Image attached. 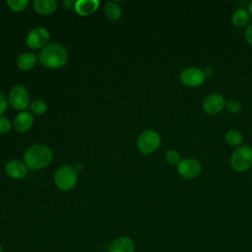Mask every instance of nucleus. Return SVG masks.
<instances>
[{"instance_id": "nucleus-1", "label": "nucleus", "mask_w": 252, "mask_h": 252, "mask_svg": "<svg viewBox=\"0 0 252 252\" xmlns=\"http://www.w3.org/2000/svg\"><path fill=\"white\" fill-rule=\"evenodd\" d=\"M39 63L47 68L57 69L66 65L68 61V51L64 45L52 42L41 49L38 54Z\"/></svg>"}, {"instance_id": "nucleus-2", "label": "nucleus", "mask_w": 252, "mask_h": 252, "mask_svg": "<svg viewBox=\"0 0 252 252\" xmlns=\"http://www.w3.org/2000/svg\"><path fill=\"white\" fill-rule=\"evenodd\" d=\"M53 154L50 148L37 144L30 147L24 154V161L28 168L38 170L46 167L52 161Z\"/></svg>"}, {"instance_id": "nucleus-3", "label": "nucleus", "mask_w": 252, "mask_h": 252, "mask_svg": "<svg viewBox=\"0 0 252 252\" xmlns=\"http://www.w3.org/2000/svg\"><path fill=\"white\" fill-rule=\"evenodd\" d=\"M229 164L236 172H244L252 166V147L242 144L230 155Z\"/></svg>"}, {"instance_id": "nucleus-4", "label": "nucleus", "mask_w": 252, "mask_h": 252, "mask_svg": "<svg viewBox=\"0 0 252 252\" xmlns=\"http://www.w3.org/2000/svg\"><path fill=\"white\" fill-rule=\"evenodd\" d=\"M54 182L56 187L64 192L72 190L77 183V171L71 165H63L59 167L54 174Z\"/></svg>"}, {"instance_id": "nucleus-5", "label": "nucleus", "mask_w": 252, "mask_h": 252, "mask_svg": "<svg viewBox=\"0 0 252 252\" xmlns=\"http://www.w3.org/2000/svg\"><path fill=\"white\" fill-rule=\"evenodd\" d=\"M160 136L155 130H146L142 132L137 139V148L144 155L155 153L160 146Z\"/></svg>"}, {"instance_id": "nucleus-6", "label": "nucleus", "mask_w": 252, "mask_h": 252, "mask_svg": "<svg viewBox=\"0 0 252 252\" xmlns=\"http://www.w3.org/2000/svg\"><path fill=\"white\" fill-rule=\"evenodd\" d=\"M179 80L187 88H198L205 83L206 77L202 68L190 66L180 72Z\"/></svg>"}, {"instance_id": "nucleus-7", "label": "nucleus", "mask_w": 252, "mask_h": 252, "mask_svg": "<svg viewBox=\"0 0 252 252\" xmlns=\"http://www.w3.org/2000/svg\"><path fill=\"white\" fill-rule=\"evenodd\" d=\"M176 170L182 178L194 179L200 175L202 165L200 161L194 158H184L176 165Z\"/></svg>"}, {"instance_id": "nucleus-8", "label": "nucleus", "mask_w": 252, "mask_h": 252, "mask_svg": "<svg viewBox=\"0 0 252 252\" xmlns=\"http://www.w3.org/2000/svg\"><path fill=\"white\" fill-rule=\"evenodd\" d=\"M226 99L220 93H211L205 96L202 101V108L209 115L220 113L225 107Z\"/></svg>"}, {"instance_id": "nucleus-9", "label": "nucleus", "mask_w": 252, "mask_h": 252, "mask_svg": "<svg viewBox=\"0 0 252 252\" xmlns=\"http://www.w3.org/2000/svg\"><path fill=\"white\" fill-rule=\"evenodd\" d=\"M9 103L16 110H24L28 107L30 102V95L28 90L22 86L17 85L9 93Z\"/></svg>"}, {"instance_id": "nucleus-10", "label": "nucleus", "mask_w": 252, "mask_h": 252, "mask_svg": "<svg viewBox=\"0 0 252 252\" xmlns=\"http://www.w3.org/2000/svg\"><path fill=\"white\" fill-rule=\"evenodd\" d=\"M49 39V32L45 28L36 27L32 29L26 38L27 45L32 49H39L46 46Z\"/></svg>"}, {"instance_id": "nucleus-11", "label": "nucleus", "mask_w": 252, "mask_h": 252, "mask_svg": "<svg viewBox=\"0 0 252 252\" xmlns=\"http://www.w3.org/2000/svg\"><path fill=\"white\" fill-rule=\"evenodd\" d=\"M5 171L11 178L21 179L27 176L28 167L26 166L25 162H22L18 159H12L6 163Z\"/></svg>"}, {"instance_id": "nucleus-12", "label": "nucleus", "mask_w": 252, "mask_h": 252, "mask_svg": "<svg viewBox=\"0 0 252 252\" xmlns=\"http://www.w3.org/2000/svg\"><path fill=\"white\" fill-rule=\"evenodd\" d=\"M108 252H135V243L128 236H120L110 243Z\"/></svg>"}, {"instance_id": "nucleus-13", "label": "nucleus", "mask_w": 252, "mask_h": 252, "mask_svg": "<svg viewBox=\"0 0 252 252\" xmlns=\"http://www.w3.org/2000/svg\"><path fill=\"white\" fill-rule=\"evenodd\" d=\"M33 123L32 115L28 111L20 112L14 119V128L20 133L28 131Z\"/></svg>"}, {"instance_id": "nucleus-14", "label": "nucleus", "mask_w": 252, "mask_h": 252, "mask_svg": "<svg viewBox=\"0 0 252 252\" xmlns=\"http://www.w3.org/2000/svg\"><path fill=\"white\" fill-rule=\"evenodd\" d=\"M250 19L251 16L249 12L244 8H238L234 10L231 15V23L238 29L247 28L250 25Z\"/></svg>"}, {"instance_id": "nucleus-15", "label": "nucleus", "mask_w": 252, "mask_h": 252, "mask_svg": "<svg viewBox=\"0 0 252 252\" xmlns=\"http://www.w3.org/2000/svg\"><path fill=\"white\" fill-rule=\"evenodd\" d=\"M99 1L97 0H78L75 2L74 9L81 16H88L97 10Z\"/></svg>"}, {"instance_id": "nucleus-16", "label": "nucleus", "mask_w": 252, "mask_h": 252, "mask_svg": "<svg viewBox=\"0 0 252 252\" xmlns=\"http://www.w3.org/2000/svg\"><path fill=\"white\" fill-rule=\"evenodd\" d=\"M57 8L55 0H34L33 9L40 15L52 14Z\"/></svg>"}, {"instance_id": "nucleus-17", "label": "nucleus", "mask_w": 252, "mask_h": 252, "mask_svg": "<svg viewBox=\"0 0 252 252\" xmlns=\"http://www.w3.org/2000/svg\"><path fill=\"white\" fill-rule=\"evenodd\" d=\"M36 63V56L32 52L22 53L17 59V66L25 71L31 70Z\"/></svg>"}, {"instance_id": "nucleus-18", "label": "nucleus", "mask_w": 252, "mask_h": 252, "mask_svg": "<svg viewBox=\"0 0 252 252\" xmlns=\"http://www.w3.org/2000/svg\"><path fill=\"white\" fill-rule=\"evenodd\" d=\"M224 141L228 146L236 148L243 144L244 137L239 130L230 129V130L226 131V133L224 134Z\"/></svg>"}, {"instance_id": "nucleus-19", "label": "nucleus", "mask_w": 252, "mask_h": 252, "mask_svg": "<svg viewBox=\"0 0 252 252\" xmlns=\"http://www.w3.org/2000/svg\"><path fill=\"white\" fill-rule=\"evenodd\" d=\"M105 16L112 21H116L121 17V8L114 2H108L104 6Z\"/></svg>"}, {"instance_id": "nucleus-20", "label": "nucleus", "mask_w": 252, "mask_h": 252, "mask_svg": "<svg viewBox=\"0 0 252 252\" xmlns=\"http://www.w3.org/2000/svg\"><path fill=\"white\" fill-rule=\"evenodd\" d=\"M164 158H165L166 162L170 165H177L180 162V160L182 159L180 157V154L176 150H172V149L167 150L165 152Z\"/></svg>"}, {"instance_id": "nucleus-21", "label": "nucleus", "mask_w": 252, "mask_h": 252, "mask_svg": "<svg viewBox=\"0 0 252 252\" xmlns=\"http://www.w3.org/2000/svg\"><path fill=\"white\" fill-rule=\"evenodd\" d=\"M224 109L230 113V114H236L239 113L241 110V103L238 99L236 98H230L227 99L225 102V107Z\"/></svg>"}, {"instance_id": "nucleus-22", "label": "nucleus", "mask_w": 252, "mask_h": 252, "mask_svg": "<svg viewBox=\"0 0 252 252\" xmlns=\"http://www.w3.org/2000/svg\"><path fill=\"white\" fill-rule=\"evenodd\" d=\"M28 4H29L28 0H8L7 1L8 7L15 12H21L25 10Z\"/></svg>"}, {"instance_id": "nucleus-23", "label": "nucleus", "mask_w": 252, "mask_h": 252, "mask_svg": "<svg viewBox=\"0 0 252 252\" xmlns=\"http://www.w3.org/2000/svg\"><path fill=\"white\" fill-rule=\"evenodd\" d=\"M31 109L35 114H42V113H44L46 111L47 105H46V102L43 99L37 98V99H34L31 103Z\"/></svg>"}, {"instance_id": "nucleus-24", "label": "nucleus", "mask_w": 252, "mask_h": 252, "mask_svg": "<svg viewBox=\"0 0 252 252\" xmlns=\"http://www.w3.org/2000/svg\"><path fill=\"white\" fill-rule=\"evenodd\" d=\"M12 124L6 117L0 116V134H6L11 130Z\"/></svg>"}, {"instance_id": "nucleus-25", "label": "nucleus", "mask_w": 252, "mask_h": 252, "mask_svg": "<svg viewBox=\"0 0 252 252\" xmlns=\"http://www.w3.org/2000/svg\"><path fill=\"white\" fill-rule=\"evenodd\" d=\"M243 35H244V39L245 41L252 46V24H250L247 28H245L244 30V32H243Z\"/></svg>"}, {"instance_id": "nucleus-26", "label": "nucleus", "mask_w": 252, "mask_h": 252, "mask_svg": "<svg viewBox=\"0 0 252 252\" xmlns=\"http://www.w3.org/2000/svg\"><path fill=\"white\" fill-rule=\"evenodd\" d=\"M7 106H8V101L6 96L2 93H0V115L6 111Z\"/></svg>"}, {"instance_id": "nucleus-27", "label": "nucleus", "mask_w": 252, "mask_h": 252, "mask_svg": "<svg viewBox=\"0 0 252 252\" xmlns=\"http://www.w3.org/2000/svg\"><path fill=\"white\" fill-rule=\"evenodd\" d=\"M204 74H205V77L206 79H209V78H212L214 75H215V69L213 66H206L204 69Z\"/></svg>"}, {"instance_id": "nucleus-28", "label": "nucleus", "mask_w": 252, "mask_h": 252, "mask_svg": "<svg viewBox=\"0 0 252 252\" xmlns=\"http://www.w3.org/2000/svg\"><path fill=\"white\" fill-rule=\"evenodd\" d=\"M63 6H64L65 9L71 10L75 6V1H73V0H65V1H63Z\"/></svg>"}, {"instance_id": "nucleus-29", "label": "nucleus", "mask_w": 252, "mask_h": 252, "mask_svg": "<svg viewBox=\"0 0 252 252\" xmlns=\"http://www.w3.org/2000/svg\"><path fill=\"white\" fill-rule=\"evenodd\" d=\"M247 11L249 12L251 18H252V0L248 3V6H247Z\"/></svg>"}, {"instance_id": "nucleus-30", "label": "nucleus", "mask_w": 252, "mask_h": 252, "mask_svg": "<svg viewBox=\"0 0 252 252\" xmlns=\"http://www.w3.org/2000/svg\"><path fill=\"white\" fill-rule=\"evenodd\" d=\"M0 252H4V249H3V247H2L1 244H0Z\"/></svg>"}]
</instances>
